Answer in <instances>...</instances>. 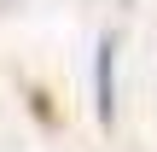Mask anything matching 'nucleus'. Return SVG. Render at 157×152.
I'll return each mask as SVG.
<instances>
[{
    "mask_svg": "<svg viewBox=\"0 0 157 152\" xmlns=\"http://www.w3.org/2000/svg\"><path fill=\"white\" fill-rule=\"evenodd\" d=\"M111 111H117V47L99 41V117L111 123Z\"/></svg>",
    "mask_w": 157,
    "mask_h": 152,
    "instance_id": "f257e3e1",
    "label": "nucleus"
}]
</instances>
